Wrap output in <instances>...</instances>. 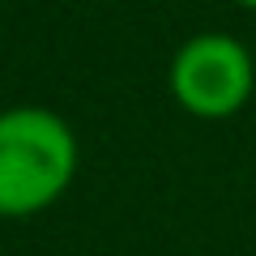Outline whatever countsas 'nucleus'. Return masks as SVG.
<instances>
[{
  "mask_svg": "<svg viewBox=\"0 0 256 256\" xmlns=\"http://www.w3.org/2000/svg\"><path fill=\"white\" fill-rule=\"evenodd\" d=\"M77 171V137L56 111L0 116V218H30L64 196Z\"/></svg>",
  "mask_w": 256,
  "mask_h": 256,
  "instance_id": "1",
  "label": "nucleus"
},
{
  "mask_svg": "<svg viewBox=\"0 0 256 256\" xmlns=\"http://www.w3.org/2000/svg\"><path fill=\"white\" fill-rule=\"evenodd\" d=\"M256 90V52L230 34H196L171 60V94L196 120H226Z\"/></svg>",
  "mask_w": 256,
  "mask_h": 256,
  "instance_id": "2",
  "label": "nucleus"
},
{
  "mask_svg": "<svg viewBox=\"0 0 256 256\" xmlns=\"http://www.w3.org/2000/svg\"><path fill=\"white\" fill-rule=\"evenodd\" d=\"M235 4H244V9H252V13H256V0H235Z\"/></svg>",
  "mask_w": 256,
  "mask_h": 256,
  "instance_id": "3",
  "label": "nucleus"
}]
</instances>
